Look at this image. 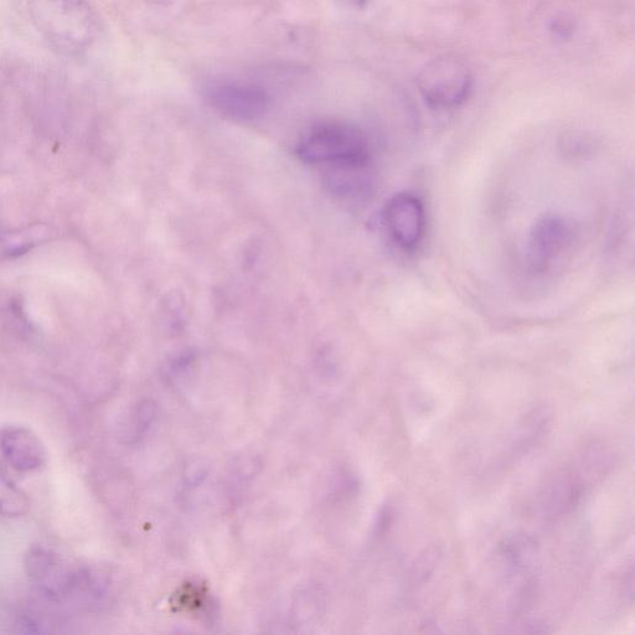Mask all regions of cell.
I'll list each match as a JSON object with an SVG mask.
<instances>
[{"label": "cell", "instance_id": "cell-2", "mask_svg": "<svg viewBox=\"0 0 635 635\" xmlns=\"http://www.w3.org/2000/svg\"><path fill=\"white\" fill-rule=\"evenodd\" d=\"M474 77L471 67L456 55H442L426 64L417 77L423 100L436 110L461 106L471 96Z\"/></svg>", "mask_w": 635, "mask_h": 635}, {"label": "cell", "instance_id": "cell-3", "mask_svg": "<svg viewBox=\"0 0 635 635\" xmlns=\"http://www.w3.org/2000/svg\"><path fill=\"white\" fill-rule=\"evenodd\" d=\"M25 571L49 600H71L79 569H72L56 552L33 546L25 556Z\"/></svg>", "mask_w": 635, "mask_h": 635}, {"label": "cell", "instance_id": "cell-9", "mask_svg": "<svg viewBox=\"0 0 635 635\" xmlns=\"http://www.w3.org/2000/svg\"><path fill=\"white\" fill-rule=\"evenodd\" d=\"M29 509L28 495L7 474L0 472V518H22Z\"/></svg>", "mask_w": 635, "mask_h": 635}, {"label": "cell", "instance_id": "cell-5", "mask_svg": "<svg viewBox=\"0 0 635 635\" xmlns=\"http://www.w3.org/2000/svg\"><path fill=\"white\" fill-rule=\"evenodd\" d=\"M576 240V227L560 215H546L530 231L528 254L535 271H545L564 255Z\"/></svg>", "mask_w": 635, "mask_h": 635}, {"label": "cell", "instance_id": "cell-4", "mask_svg": "<svg viewBox=\"0 0 635 635\" xmlns=\"http://www.w3.org/2000/svg\"><path fill=\"white\" fill-rule=\"evenodd\" d=\"M208 100L221 115L241 122L260 120L271 103L270 96L262 87L237 81L211 86Z\"/></svg>", "mask_w": 635, "mask_h": 635}, {"label": "cell", "instance_id": "cell-7", "mask_svg": "<svg viewBox=\"0 0 635 635\" xmlns=\"http://www.w3.org/2000/svg\"><path fill=\"white\" fill-rule=\"evenodd\" d=\"M384 216L387 231L401 249L413 250L421 244L426 232V213L416 195L396 194L387 203Z\"/></svg>", "mask_w": 635, "mask_h": 635}, {"label": "cell", "instance_id": "cell-6", "mask_svg": "<svg viewBox=\"0 0 635 635\" xmlns=\"http://www.w3.org/2000/svg\"><path fill=\"white\" fill-rule=\"evenodd\" d=\"M39 22L49 38L61 48L75 50L77 41L86 40L76 30L79 25H91L90 9L82 0H41Z\"/></svg>", "mask_w": 635, "mask_h": 635}, {"label": "cell", "instance_id": "cell-1", "mask_svg": "<svg viewBox=\"0 0 635 635\" xmlns=\"http://www.w3.org/2000/svg\"><path fill=\"white\" fill-rule=\"evenodd\" d=\"M297 153L304 162L328 167H368L371 148L361 129L349 123L325 121L303 134Z\"/></svg>", "mask_w": 635, "mask_h": 635}, {"label": "cell", "instance_id": "cell-11", "mask_svg": "<svg viewBox=\"0 0 635 635\" xmlns=\"http://www.w3.org/2000/svg\"><path fill=\"white\" fill-rule=\"evenodd\" d=\"M343 2L351 5V7L364 8L369 3V0H343Z\"/></svg>", "mask_w": 635, "mask_h": 635}, {"label": "cell", "instance_id": "cell-8", "mask_svg": "<svg viewBox=\"0 0 635 635\" xmlns=\"http://www.w3.org/2000/svg\"><path fill=\"white\" fill-rule=\"evenodd\" d=\"M0 456L14 471L32 473L44 466L48 452L33 430L12 425L0 430Z\"/></svg>", "mask_w": 635, "mask_h": 635}, {"label": "cell", "instance_id": "cell-10", "mask_svg": "<svg viewBox=\"0 0 635 635\" xmlns=\"http://www.w3.org/2000/svg\"><path fill=\"white\" fill-rule=\"evenodd\" d=\"M500 556L515 570L525 569L535 556L536 541L525 534L505 538L499 546Z\"/></svg>", "mask_w": 635, "mask_h": 635}]
</instances>
